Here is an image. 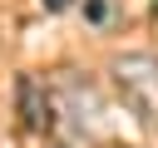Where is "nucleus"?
Wrapping results in <instances>:
<instances>
[{
	"instance_id": "1",
	"label": "nucleus",
	"mask_w": 158,
	"mask_h": 148,
	"mask_svg": "<svg viewBox=\"0 0 158 148\" xmlns=\"http://www.w3.org/2000/svg\"><path fill=\"white\" fill-rule=\"evenodd\" d=\"M114 84L128 104V113L158 133V59L153 54H118L114 59Z\"/></svg>"
},
{
	"instance_id": "2",
	"label": "nucleus",
	"mask_w": 158,
	"mask_h": 148,
	"mask_svg": "<svg viewBox=\"0 0 158 148\" xmlns=\"http://www.w3.org/2000/svg\"><path fill=\"white\" fill-rule=\"evenodd\" d=\"M15 94H20V123L25 128H54V94L35 74H25L15 84Z\"/></svg>"
},
{
	"instance_id": "3",
	"label": "nucleus",
	"mask_w": 158,
	"mask_h": 148,
	"mask_svg": "<svg viewBox=\"0 0 158 148\" xmlns=\"http://www.w3.org/2000/svg\"><path fill=\"white\" fill-rule=\"evenodd\" d=\"M40 5H44V10H54V15H59V10H69V0H40Z\"/></svg>"
}]
</instances>
